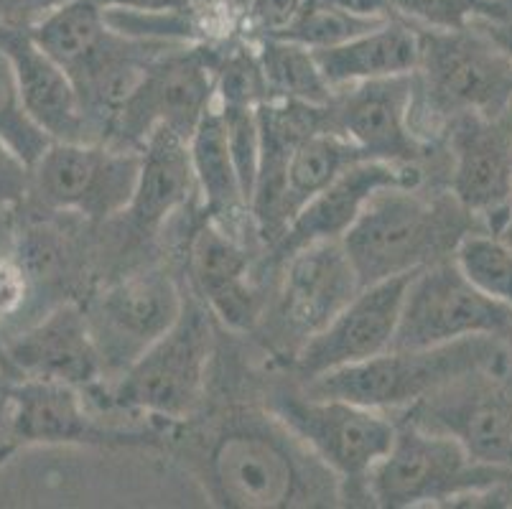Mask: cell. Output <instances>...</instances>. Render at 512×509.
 I'll use <instances>...</instances> for the list:
<instances>
[{
	"label": "cell",
	"instance_id": "6da1fadb",
	"mask_svg": "<svg viewBox=\"0 0 512 509\" xmlns=\"http://www.w3.org/2000/svg\"><path fill=\"white\" fill-rule=\"evenodd\" d=\"M169 446L222 509L342 507V482L268 405H232L207 426L176 423Z\"/></svg>",
	"mask_w": 512,
	"mask_h": 509
},
{
	"label": "cell",
	"instance_id": "7a4b0ae2",
	"mask_svg": "<svg viewBox=\"0 0 512 509\" xmlns=\"http://www.w3.org/2000/svg\"><path fill=\"white\" fill-rule=\"evenodd\" d=\"M421 62L416 69L413 130L434 151L446 140L449 120L464 112H512V56L484 21L436 31L421 28Z\"/></svg>",
	"mask_w": 512,
	"mask_h": 509
},
{
	"label": "cell",
	"instance_id": "3957f363",
	"mask_svg": "<svg viewBox=\"0 0 512 509\" xmlns=\"http://www.w3.org/2000/svg\"><path fill=\"white\" fill-rule=\"evenodd\" d=\"M474 230L487 227L451 191L421 194V186H388L367 202L342 245L365 288L451 258Z\"/></svg>",
	"mask_w": 512,
	"mask_h": 509
},
{
	"label": "cell",
	"instance_id": "277c9868",
	"mask_svg": "<svg viewBox=\"0 0 512 509\" xmlns=\"http://www.w3.org/2000/svg\"><path fill=\"white\" fill-rule=\"evenodd\" d=\"M217 357V319L197 296H186L184 311L110 385L87 387L100 413H128L164 423H186L207 405L212 362Z\"/></svg>",
	"mask_w": 512,
	"mask_h": 509
},
{
	"label": "cell",
	"instance_id": "5b68a950",
	"mask_svg": "<svg viewBox=\"0 0 512 509\" xmlns=\"http://www.w3.org/2000/svg\"><path fill=\"white\" fill-rule=\"evenodd\" d=\"M512 362V334L467 336L423 349H388L367 362L306 382L311 395L339 398L383 413H403L469 372Z\"/></svg>",
	"mask_w": 512,
	"mask_h": 509
},
{
	"label": "cell",
	"instance_id": "8992f818",
	"mask_svg": "<svg viewBox=\"0 0 512 509\" xmlns=\"http://www.w3.org/2000/svg\"><path fill=\"white\" fill-rule=\"evenodd\" d=\"M265 405L337 474L344 504L370 507L367 482L398 431V423L388 413L349 400L311 395L299 382L273 387Z\"/></svg>",
	"mask_w": 512,
	"mask_h": 509
},
{
	"label": "cell",
	"instance_id": "52a82bcc",
	"mask_svg": "<svg viewBox=\"0 0 512 509\" xmlns=\"http://www.w3.org/2000/svg\"><path fill=\"white\" fill-rule=\"evenodd\" d=\"M512 479V471L477 461L449 433L398 420L393 446L370 474V504L383 509L449 507L454 499Z\"/></svg>",
	"mask_w": 512,
	"mask_h": 509
},
{
	"label": "cell",
	"instance_id": "ba28073f",
	"mask_svg": "<svg viewBox=\"0 0 512 509\" xmlns=\"http://www.w3.org/2000/svg\"><path fill=\"white\" fill-rule=\"evenodd\" d=\"M222 46L225 41H199L176 44L158 54L133 95L115 112L105 143L141 151L151 130L158 125L174 130L186 140L192 138L217 100Z\"/></svg>",
	"mask_w": 512,
	"mask_h": 509
},
{
	"label": "cell",
	"instance_id": "9c48e42d",
	"mask_svg": "<svg viewBox=\"0 0 512 509\" xmlns=\"http://www.w3.org/2000/svg\"><path fill=\"white\" fill-rule=\"evenodd\" d=\"M85 390L67 382L21 377L8 382V436L29 446H95V448H153L169 446L176 423L148 420L146 426L105 423Z\"/></svg>",
	"mask_w": 512,
	"mask_h": 509
},
{
	"label": "cell",
	"instance_id": "30bf717a",
	"mask_svg": "<svg viewBox=\"0 0 512 509\" xmlns=\"http://www.w3.org/2000/svg\"><path fill=\"white\" fill-rule=\"evenodd\" d=\"M141 151L120 148L105 140L92 143H51L31 166V194L49 212L110 222L133 202Z\"/></svg>",
	"mask_w": 512,
	"mask_h": 509
},
{
	"label": "cell",
	"instance_id": "8fae6325",
	"mask_svg": "<svg viewBox=\"0 0 512 509\" xmlns=\"http://www.w3.org/2000/svg\"><path fill=\"white\" fill-rule=\"evenodd\" d=\"M276 273V296L260 326L271 334L265 342L288 359L362 291L342 240L301 247Z\"/></svg>",
	"mask_w": 512,
	"mask_h": 509
},
{
	"label": "cell",
	"instance_id": "7c38bea8",
	"mask_svg": "<svg viewBox=\"0 0 512 509\" xmlns=\"http://www.w3.org/2000/svg\"><path fill=\"white\" fill-rule=\"evenodd\" d=\"M186 293L164 268L133 270L107 283L85 306L107 375H123L184 311Z\"/></svg>",
	"mask_w": 512,
	"mask_h": 509
},
{
	"label": "cell",
	"instance_id": "4fadbf2b",
	"mask_svg": "<svg viewBox=\"0 0 512 509\" xmlns=\"http://www.w3.org/2000/svg\"><path fill=\"white\" fill-rule=\"evenodd\" d=\"M482 334H512V308L482 296L454 258H444L408 283L390 349L439 347Z\"/></svg>",
	"mask_w": 512,
	"mask_h": 509
},
{
	"label": "cell",
	"instance_id": "5bb4252c",
	"mask_svg": "<svg viewBox=\"0 0 512 509\" xmlns=\"http://www.w3.org/2000/svg\"><path fill=\"white\" fill-rule=\"evenodd\" d=\"M400 418L449 433L477 461L512 471V362L469 372Z\"/></svg>",
	"mask_w": 512,
	"mask_h": 509
},
{
	"label": "cell",
	"instance_id": "9a60e30c",
	"mask_svg": "<svg viewBox=\"0 0 512 509\" xmlns=\"http://www.w3.org/2000/svg\"><path fill=\"white\" fill-rule=\"evenodd\" d=\"M186 273L192 293L214 314L222 329L250 334L268 311V288L260 280L255 255L245 235L202 222L186 240Z\"/></svg>",
	"mask_w": 512,
	"mask_h": 509
},
{
	"label": "cell",
	"instance_id": "2e32d148",
	"mask_svg": "<svg viewBox=\"0 0 512 509\" xmlns=\"http://www.w3.org/2000/svg\"><path fill=\"white\" fill-rule=\"evenodd\" d=\"M449 191L490 232L512 207V112H464L446 128Z\"/></svg>",
	"mask_w": 512,
	"mask_h": 509
},
{
	"label": "cell",
	"instance_id": "e0dca14e",
	"mask_svg": "<svg viewBox=\"0 0 512 509\" xmlns=\"http://www.w3.org/2000/svg\"><path fill=\"white\" fill-rule=\"evenodd\" d=\"M416 273L395 275L365 286L347 306L293 354L291 370L299 385L327 372L367 362L393 347L400 308Z\"/></svg>",
	"mask_w": 512,
	"mask_h": 509
},
{
	"label": "cell",
	"instance_id": "ac0fdd59",
	"mask_svg": "<svg viewBox=\"0 0 512 509\" xmlns=\"http://www.w3.org/2000/svg\"><path fill=\"white\" fill-rule=\"evenodd\" d=\"M413 97L416 72L349 84L329 102L332 130L352 140L370 161L418 166L428 148L413 130Z\"/></svg>",
	"mask_w": 512,
	"mask_h": 509
},
{
	"label": "cell",
	"instance_id": "d6986e66",
	"mask_svg": "<svg viewBox=\"0 0 512 509\" xmlns=\"http://www.w3.org/2000/svg\"><path fill=\"white\" fill-rule=\"evenodd\" d=\"M421 166H398L385 161H360L347 168L337 181L304 204L293 222L288 224L286 235L265 252V270L273 273L286 258L301 247L314 242H339L349 232V227L360 219L377 191L388 186H421Z\"/></svg>",
	"mask_w": 512,
	"mask_h": 509
},
{
	"label": "cell",
	"instance_id": "ffe728a7",
	"mask_svg": "<svg viewBox=\"0 0 512 509\" xmlns=\"http://www.w3.org/2000/svg\"><path fill=\"white\" fill-rule=\"evenodd\" d=\"M8 354L21 377L67 382L79 390L105 382L107 377L87 311L77 303H59L11 336Z\"/></svg>",
	"mask_w": 512,
	"mask_h": 509
},
{
	"label": "cell",
	"instance_id": "44dd1931",
	"mask_svg": "<svg viewBox=\"0 0 512 509\" xmlns=\"http://www.w3.org/2000/svg\"><path fill=\"white\" fill-rule=\"evenodd\" d=\"M192 204H199V191L189 140L158 125L141 146L136 194L120 217H125L133 235L151 240L164 235L171 219L184 214Z\"/></svg>",
	"mask_w": 512,
	"mask_h": 509
},
{
	"label": "cell",
	"instance_id": "7402d4cb",
	"mask_svg": "<svg viewBox=\"0 0 512 509\" xmlns=\"http://www.w3.org/2000/svg\"><path fill=\"white\" fill-rule=\"evenodd\" d=\"M0 49L11 56L29 112L54 143L97 140L72 77L36 44L29 31L0 26Z\"/></svg>",
	"mask_w": 512,
	"mask_h": 509
},
{
	"label": "cell",
	"instance_id": "603a6c76",
	"mask_svg": "<svg viewBox=\"0 0 512 509\" xmlns=\"http://www.w3.org/2000/svg\"><path fill=\"white\" fill-rule=\"evenodd\" d=\"M314 54L321 74L337 92L349 84L416 72L421 62V34L413 23L390 18L367 34Z\"/></svg>",
	"mask_w": 512,
	"mask_h": 509
},
{
	"label": "cell",
	"instance_id": "cb8c5ba5",
	"mask_svg": "<svg viewBox=\"0 0 512 509\" xmlns=\"http://www.w3.org/2000/svg\"><path fill=\"white\" fill-rule=\"evenodd\" d=\"M189 151H192V166L197 176L202 217L235 235H245V224H253V217H250L248 199L242 191L217 102L209 107L202 123L189 138Z\"/></svg>",
	"mask_w": 512,
	"mask_h": 509
},
{
	"label": "cell",
	"instance_id": "d4e9b609",
	"mask_svg": "<svg viewBox=\"0 0 512 509\" xmlns=\"http://www.w3.org/2000/svg\"><path fill=\"white\" fill-rule=\"evenodd\" d=\"M360 161H367L365 153L337 130H319L301 140L288 161L286 207L291 222L309 199Z\"/></svg>",
	"mask_w": 512,
	"mask_h": 509
},
{
	"label": "cell",
	"instance_id": "484cf974",
	"mask_svg": "<svg viewBox=\"0 0 512 509\" xmlns=\"http://www.w3.org/2000/svg\"><path fill=\"white\" fill-rule=\"evenodd\" d=\"M36 44L69 74L79 72L110 34L95 0H69L29 31Z\"/></svg>",
	"mask_w": 512,
	"mask_h": 509
},
{
	"label": "cell",
	"instance_id": "4316f807",
	"mask_svg": "<svg viewBox=\"0 0 512 509\" xmlns=\"http://www.w3.org/2000/svg\"><path fill=\"white\" fill-rule=\"evenodd\" d=\"M255 44L271 100L304 102L314 107H327L334 100V90L321 74L316 54L309 46L286 39H263Z\"/></svg>",
	"mask_w": 512,
	"mask_h": 509
},
{
	"label": "cell",
	"instance_id": "83f0119b",
	"mask_svg": "<svg viewBox=\"0 0 512 509\" xmlns=\"http://www.w3.org/2000/svg\"><path fill=\"white\" fill-rule=\"evenodd\" d=\"M451 258L482 296L512 308V247L497 232H469Z\"/></svg>",
	"mask_w": 512,
	"mask_h": 509
},
{
	"label": "cell",
	"instance_id": "f1b7e54d",
	"mask_svg": "<svg viewBox=\"0 0 512 509\" xmlns=\"http://www.w3.org/2000/svg\"><path fill=\"white\" fill-rule=\"evenodd\" d=\"M0 140L11 146L29 166H34L54 143L29 112L11 56L3 49H0Z\"/></svg>",
	"mask_w": 512,
	"mask_h": 509
},
{
	"label": "cell",
	"instance_id": "f546056e",
	"mask_svg": "<svg viewBox=\"0 0 512 509\" xmlns=\"http://www.w3.org/2000/svg\"><path fill=\"white\" fill-rule=\"evenodd\" d=\"M385 21H390V18L357 16V13L342 11V8L306 0L301 13L296 16V21L288 26V31L281 39L304 44L309 46L311 51L332 49V46H339L344 44V41L355 39V36L367 34L372 28L383 26Z\"/></svg>",
	"mask_w": 512,
	"mask_h": 509
},
{
	"label": "cell",
	"instance_id": "4dcf8cb0",
	"mask_svg": "<svg viewBox=\"0 0 512 509\" xmlns=\"http://www.w3.org/2000/svg\"><path fill=\"white\" fill-rule=\"evenodd\" d=\"M395 16L421 28L451 31L474 21H495L497 0H390Z\"/></svg>",
	"mask_w": 512,
	"mask_h": 509
},
{
	"label": "cell",
	"instance_id": "1f68e13d",
	"mask_svg": "<svg viewBox=\"0 0 512 509\" xmlns=\"http://www.w3.org/2000/svg\"><path fill=\"white\" fill-rule=\"evenodd\" d=\"M306 0H250L245 13L248 39H281L296 16L301 13Z\"/></svg>",
	"mask_w": 512,
	"mask_h": 509
},
{
	"label": "cell",
	"instance_id": "d6a6232c",
	"mask_svg": "<svg viewBox=\"0 0 512 509\" xmlns=\"http://www.w3.org/2000/svg\"><path fill=\"white\" fill-rule=\"evenodd\" d=\"M31 278L16 252L0 255V329L6 331L8 321L18 319L26 311L31 298Z\"/></svg>",
	"mask_w": 512,
	"mask_h": 509
},
{
	"label": "cell",
	"instance_id": "836d02e7",
	"mask_svg": "<svg viewBox=\"0 0 512 509\" xmlns=\"http://www.w3.org/2000/svg\"><path fill=\"white\" fill-rule=\"evenodd\" d=\"M31 166L0 140V209L13 212L29 202Z\"/></svg>",
	"mask_w": 512,
	"mask_h": 509
},
{
	"label": "cell",
	"instance_id": "e575fe53",
	"mask_svg": "<svg viewBox=\"0 0 512 509\" xmlns=\"http://www.w3.org/2000/svg\"><path fill=\"white\" fill-rule=\"evenodd\" d=\"M69 0H0V26L31 31Z\"/></svg>",
	"mask_w": 512,
	"mask_h": 509
},
{
	"label": "cell",
	"instance_id": "d590c367",
	"mask_svg": "<svg viewBox=\"0 0 512 509\" xmlns=\"http://www.w3.org/2000/svg\"><path fill=\"white\" fill-rule=\"evenodd\" d=\"M314 3H324V6L342 8V11L357 13V16H372V18H398L393 11L390 0H314Z\"/></svg>",
	"mask_w": 512,
	"mask_h": 509
},
{
	"label": "cell",
	"instance_id": "8d00e7d4",
	"mask_svg": "<svg viewBox=\"0 0 512 509\" xmlns=\"http://www.w3.org/2000/svg\"><path fill=\"white\" fill-rule=\"evenodd\" d=\"M8 214L11 212L0 209V255H11V252H16V232H13V224Z\"/></svg>",
	"mask_w": 512,
	"mask_h": 509
},
{
	"label": "cell",
	"instance_id": "74e56055",
	"mask_svg": "<svg viewBox=\"0 0 512 509\" xmlns=\"http://www.w3.org/2000/svg\"><path fill=\"white\" fill-rule=\"evenodd\" d=\"M0 372H3V375H6L11 382L21 380V375H18L11 354H8V339L3 336V329H0Z\"/></svg>",
	"mask_w": 512,
	"mask_h": 509
},
{
	"label": "cell",
	"instance_id": "f35d334b",
	"mask_svg": "<svg viewBox=\"0 0 512 509\" xmlns=\"http://www.w3.org/2000/svg\"><path fill=\"white\" fill-rule=\"evenodd\" d=\"M484 23L490 26L492 34H495L497 39L505 44V49L510 51V56H512V23H505V21H484Z\"/></svg>",
	"mask_w": 512,
	"mask_h": 509
},
{
	"label": "cell",
	"instance_id": "ab89813d",
	"mask_svg": "<svg viewBox=\"0 0 512 509\" xmlns=\"http://www.w3.org/2000/svg\"><path fill=\"white\" fill-rule=\"evenodd\" d=\"M497 235H500L502 240H505L507 245L512 247V207L507 209L505 219H502V222H500V227H497Z\"/></svg>",
	"mask_w": 512,
	"mask_h": 509
},
{
	"label": "cell",
	"instance_id": "60d3db41",
	"mask_svg": "<svg viewBox=\"0 0 512 509\" xmlns=\"http://www.w3.org/2000/svg\"><path fill=\"white\" fill-rule=\"evenodd\" d=\"M495 21L512 23V0H497V18Z\"/></svg>",
	"mask_w": 512,
	"mask_h": 509
},
{
	"label": "cell",
	"instance_id": "b9f144b4",
	"mask_svg": "<svg viewBox=\"0 0 512 509\" xmlns=\"http://www.w3.org/2000/svg\"><path fill=\"white\" fill-rule=\"evenodd\" d=\"M8 377L3 375V372H0V415L6 413V390H8Z\"/></svg>",
	"mask_w": 512,
	"mask_h": 509
}]
</instances>
